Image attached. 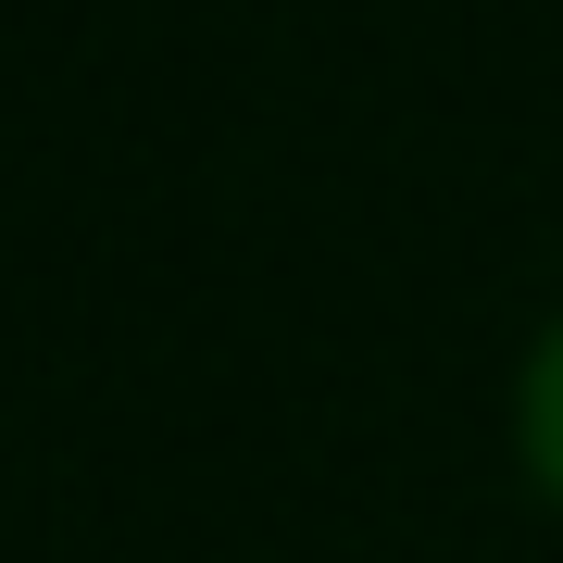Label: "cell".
<instances>
[{"mask_svg":"<svg viewBox=\"0 0 563 563\" xmlns=\"http://www.w3.org/2000/svg\"><path fill=\"white\" fill-rule=\"evenodd\" d=\"M514 451H526V476L563 501V313L539 325V351H526V376H514Z\"/></svg>","mask_w":563,"mask_h":563,"instance_id":"6da1fadb","label":"cell"}]
</instances>
